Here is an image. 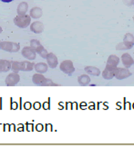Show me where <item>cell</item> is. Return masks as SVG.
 <instances>
[{
    "instance_id": "cell-1",
    "label": "cell",
    "mask_w": 134,
    "mask_h": 148,
    "mask_svg": "<svg viewBox=\"0 0 134 148\" xmlns=\"http://www.w3.org/2000/svg\"><path fill=\"white\" fill-rule=\"evenodd\" d=\"M131 73L129 70L127 69H123V68H118L116 69V76L118 79H123L126 78V77L130 76Z\"/></svg>"
},
{
    "instance_id": "cell-2",
    "label": "cell",
    "mask_w": 134,
    "mask_h": 148,
    "mask_svg": "<svg viewBox=\"0 0 134 148\" xmlns=\"http://www.w3.org/2000/svg\"><path fill=\"white\" fill-rule=\"evenodd\" d=\"M122 62L126 67H130L134 64V60L131 58V56L129 54H124L122 56Z\"/></svg>"
},
{
    "instance_id": "cell-3",
    "label": "cell",
    "mask_w": 134,
    "mask_h": 148,
    "mask_svg": "<svg viewBox=\"0 0 134 148\" xmlns=\"http://www.w3.org/2000/svg\"><path fill=\"white\" fill-rule=\"evenodd\" d=\"M133 42H134V38L131 34H127L124 37V46L126 48H131L133 46Z\"/></svg>"
},
{
    "instance_id": "cell-4",
    "label": "cell",
    "mask_w": 134,
    "mask_h": 148,
    "mask_svg": "<svg viewBox=\"0 0 134 148\" xmlns=\"http://www.w3.org/2000/svg\"><path fill=\"white\" fill-rule=\"evenodd\" d=\"M119 59L118 58L117 56H111L110 57V59H108V66H115L116 65L119 64Z\"/></svg>"
},
{
    "instance_id": "cell-5",
    "label": "cell",
    "mask_w": 134,
    "mask_h": 148,
    "mask_svg": "<svg viewBox=\"0 0 134 148\" xmlns=\"http://www.w3.org/2000/svg\"><path fill=\"white\" fill-rule=\"evenodd\" d=\"M2 2H4V3H10V2H12L13 0H1Z\"/></svg>"
},
{
    "instance_id": "cell-6",
    "label": "cell",
    "mask_w": 134,
    "mask_h": 148,
    "mask_svg": "<svg viewBox=\"0 0 134 148\" xmlns=\"http://www.w3.org/2000/svg\"><path fill=\"white\" fill-rule=\"evenodd\" d=\"M133 20H134V17H133Z\"/></svg>"
}]
</instances>
